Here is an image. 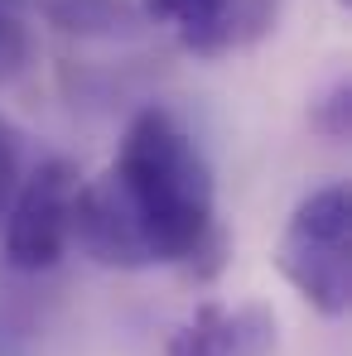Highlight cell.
<instances>
[{"label":"cell","mask_w":352,"mask_h":356,"mask_svg":"<svg viewBox=\"0 0 352 356\" xmlns=\"http://www.w3.org/2000/svg\"><path fill=\"white\" fill-rule=\"evenodd\" d=\"M102 178L125 207L150 265H188V255L217 227L208 154L164 106H145L125 125L116 164Z\"/></svg>","instance_id":"6da1fadb"},{"label":"cell","mask_w":352,"mask_h":356,"mask_svg":"<svg viewBox=\"0 0 352 356\" xmlns=\"http://www.w3.org/2000/svg\"><path fill=\"white\" fill-rule=\"evenodd\" d=\"M275 265L294 294L323 318H343L352 303V202L348 183L314 188L290 212V227L275 245Z\"/></svg>","instance_id":"7a4b0ae2"},{"label":"cell","mask_w":352,"mask_h":356,"mask_svg":"<svg viewBox=\"0 0 352 356\" xmlns=\"http://www.w3.org/2000/svg\"><path fill=\"white\" fill-rule=\"evenodd\" d=\"M82 174L72 159L49 154L20 178L15 202L0 227V265L20 275H49L72 245V202Z\"/></svg>","instance_id":"3957f363"},{"label":"cell","mask_w":352,"mask_h":356,"mask_svg":"<svg viewBox=\"0 0 352 356\" xmlns=\"http://www.w3.org/2000/svg\"><path fill=\"white\" fill-rule=\"evenodd\" d=\"M155 24H169L193 58L251 49L275 24V0H145Z\"/></svg>","instance_id":"277c9868"},{"label":"cell","mask_w":352,"mask_h":356,"mask_svg":"<svg viewBox=\"0 0 352 356\" xmlns=\"http://www.w3.org/2000/svg\"><path fill=\"white\" fill-rule=\"evenodd\" d=\"M275 342L280 323L266 303H203L169 337V356H275Z\"/></svg>","instance_id":"5b68a950"},{"label":"cell","mask_w":352,"mask_h":356,"mask_svg":"<svg viewBox=\"0 0 352 356\" xmlns=\"http://www.w3.org/2000/svg\"><path fill=\"white\" fill-rule=\"evenodd\" d=\"M44 289L39 275L0 265V356H39L44 347Z\"/></svg>","instance_id":"8992f818"},{"label":"cell","mask_w":352,"mask_h":356,"mask_svg":"<svg viewBox=\"0 0 352 356\" xmlns=\"http://www.w3.org/2000/svg\"><path fill=\"white\" fill-rule=\"evenodd\" d=\"M44 19L68 34H116L130 24L125 0H39Z\"/></svg>","instance_id":"52a82bcc"},{"label":"cell","mask_w":352,"mask_h":356,"mask_svg":"<svg viewBox=\"0 0 352 356\" xmlns=\"http://www.w3.org/2000/svg\"><path fill=\"white\" fill-rule=\"evenodd\" d=\"M309 125H314L323 140H333V145H343V140L352 135V82H348V77H338V82L314 102Z\"/></svg>","instance_id":"ba28073f"},{"label":"cell","mask_w":352,"mask_h":356,"mask_svg":"<svg viewBox=\"0 0 352 356\" xmlns=\"http://www.w3.org/2000/svg\"><path fill=\"white\" fill-rule=\"evenodd\" d=\"M24 178V154H20V135L0 120V227H5V212L15 202V188Z\"/></svg>","instance_id":"9c48e42d"},{"label":"cell","mask_w":352,"mask_h":356,"mask_svg":"<svg viewBox=\"0 0 352 356\" xmlns=\"http://www.w3.org/2000/svg\"><path fill=\"white\" fill-rule=\"evenodd\" d=\"M20 58H24V34H20V24L0 10V77H5V72H15Z\"/></svg>","instance_id":"30bf717a"}]
</instances>
